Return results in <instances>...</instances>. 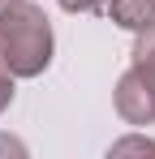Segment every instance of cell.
Segmentation results:
<instances>
[{
    "label": "cell",
    "mask_w": 155,
    "mask_h": 159,
    "mask_svg": "<svg viewBox=\"0 0 155 159\" xmlns=\"http://www.w3.org/2000/svg\"><path fill=\"white\" fill-rule=\"evenodd\" d=\"M52 22L35 0H4L0 4V73L9 78H39L52 65Z\"/></svg>",
    "instance_id": "obj_1"
},
{
    "label": "cell",
    "mask_w": 155,
    "mask_h": 159,
    "mask_svg": "<svg viewBox=\"0 0 155 159\" xmlns=\"http://www.w3.org/2000/svg\"><path fill=\"white\" fill-rule=\"evenodd\" d=\"M116 116L125 125H155V73L129 65L116 78Z\"/></svg>",
    "instance_id": "obj_2"
},
{
    "label": "cell",
    "mask_w": 155,
    "mask_h": 159,
    "mask_svg": "<svg viewBox=\"0 0 155 159\" xmlns=\"http://www.w3.org/2000/svg\"><path fill=\"white\" fill-rule=\"evenodd\" d=\"M108 13L121 30H147L155 22V0H108Z\"/></svg>",
    "instance_id": "obj_3"
},
{
    "label": "cell",
    "mask_w": 155,
    "mask_h": 159,
    "mask_svg": "<svg viewBox=\"0 0 155 159\" xmlns=\"http://www.w3.org/2000/svg\"><path fill=\"white\" fill-rule=\"evenodd\" d=\"M134 65H142V69H151L155 73V22L147 30H138V43H134Z\"/></svg>",
    "instance_id": "obj_4"
},
{
    "label": "cell",
    "mask_w": 155,
    "mask_h": 159,
    "mask_svg": "<svg viewBox=\"0 0 155 159\" xmlns=\"http://www.w3.org/2000/svg\"><path fill=\"white\" fill-rule=\"evenodd\" d=\"M112 155H155V142L151 138H121V142H112Z\"/></svg>",
    "instance_id": "obj_5"
},
{
    "label": "cell",
    "mask_w": 155,
    "mask_h": 159,
    "mask_svg": "<svg viewBox=\"0 0 155 159\" xmlns=\"http://www.w3.org/2000/svg\"><path fill=\"white\" fill-rule=\"evenodd\" d=\"M65 13H95V9H108V0H56Z\"/></svg>",
    "instance_id": "obj_6"
},
{
    "label": "cell",
    "mask_w": 155,
    "mask_h": 159,
    "mask_svg": "<svg viewBox=\"0 0 155 159\" xmlns=\"http://www.w3.org/2000/svg\"><path fill=\"white\" fill-rule=\"evenodd\" d=\"M13 82H17V78H9V73H0V112H4L9 103H13Z\"/></svg>",
    "instance_id": "obj_7"
},
{
    "label": "cell",
    "mask_w": 155,
    "mask_h": 159,
    "mask_svg": "<svg viewBox=\"0 0 155 159\" xmlns=\"http://www.w3.org/2000/svg\"><path fill=\"white\" fill-rule=\"evenodd\" d=\"M0 151H13V155H26L22 142H13V138H0Z\"/></svg>",
    "instance_id": "obj_8"
},
{
    "label": "cell",
    "mask_w": 155,
    "mask_h": 159,
    "mask_svg": "<svg viewBox=\"0 0 155 159\" xmlns=\"http://www.w3.org/2000/svg\"><path fill=\"white\" fill-rule=\"evenodd\" d=\"M0 4H4V0H0Z\"/></svg>",
    "instance_id": "obj_9"
}]
</instances>
